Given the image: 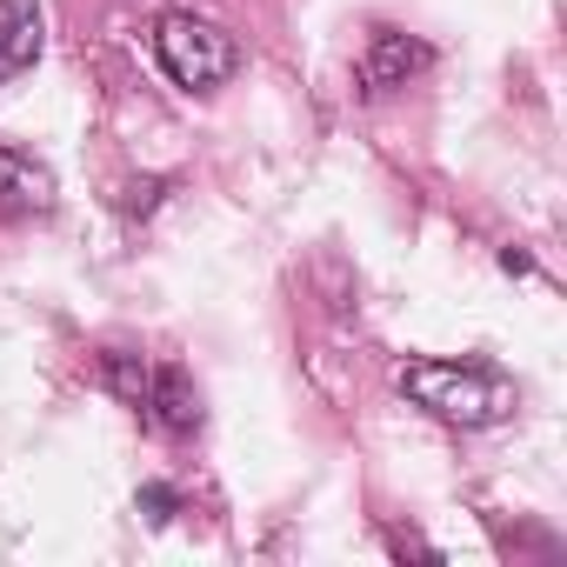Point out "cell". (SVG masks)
Wrapping results in <instances>:
<instances>
[{
  "mask_svg": "<svg viewBox=\"0 0 567 567\" xmlns=\"http://www.w3.org/2000/svg\"><path fill=\"white\" fill-rule=\"evenodd\" d=\"M427 68V48L414 41V34H401V28H374L368 34V48H361V61H354V81H361V94H401L414 74Z\"/></svg>",
  "mask_w": 567,
  "mask_h": 567,
  "instance_id": "obj_3",
  "label": "cell"
},
{
  "mask_svg": "<svg viewBox=\"0 0 567 567\" xmlns=\"http://www.w3.org/2000/svg\"><path fill=\"white\" fill-rule=\"evenodd\" d=\"M0 207L8 214H48L54 207V174L8 141H0Z\"/></svg>",
  "mask_w": 567,
  "mask_h": 567,
  "instance_id": "obj_5",
  "label": "cell"
},
{
  "mask_svg": "<svg viewBox=\"0 0 567 567\" xmlns=\"http://www.w3.org/2000/svg\"><path fill=\"white\" fill-rule=\"evenodd\" d=\"M41 0H0V74H21L41 61L48 34H41Z\"/></svg>",
  "mask_w": 567,
  "mask_h": 567,
  "instance_id": "obj_6",
  "label": "cell"
},
{
  "mask_svg": "<svg viewBox=\"0 0 567 567\" xmlns=\"http://www.w3.org/2000/svg\"><path fill=\"white\" fill-rule=\"evenodd\" d=\"M388 547H394V554H421V560H441V554H434V547H427L421 534H401V527L388 534Z\"/></svg>",
  "mask_w": 567,
  "mask_h": 567,
  "instance_id": "obj_9",
  "label": "cell"
},
{
  "mask_svg": "<svg viewBox=\"0 0 567 567\" xmlns=\"http://www.w3.org/2000/svg\"><path fill=\"white\" fill-rule=\"evenodd\" d=\"M147 374H154V361L134 354V348H107V354H101V388H107L114 401H127V408H141Z\"/></svg>",
  "mask_w": 567,
  "mask_h": 567,
  "instance_id": "obj_7",
  "label": "cell"
},
{
  "mask_svg": "<svg viewBox=\"0 0 567 567\" xmlns=\"http://www.w3.org/2000/svg\"><path fill=\"white\" fill-rule=\"evenodd\" d=\"M154 61H161V74H167L174 87L214 94V87H227V81L240 74V41H234L220 21H207V14H161V28H154Z\"/></svg>",
  "mask_w": 567,
  "mask_h": 567,
  "instance_id": "obj_2",
  "label": "cell"
},
{
  "mask_svg": "<svg viewBox=\"0 0 567 567\" xmlns=\"http://www.w3.org/2000/svg\"><path fill=\"white\" fill-rule=\"evenodd\" d=\"M394 388L454 427H494L514 414V381L481 368V361H401Z\"/></svg>",
  "mask_w": 567,
  "mask_h": 567,
  "instance_id": "obj_1",
  "label": "cell"
},
{
  "mask_svg": "<svg viewBox=\"0 0 567 567\" xmlns=\"http://www.w3.org/2000/svg\"><path fill=\"white\" fill-rule=\"evenodd\" d=\"M134 414H141L161 441H187V434H200V388H194L181 368H154Z\"/></svg>",
  "mask_w": 567,
  "mask_h": 567,
  "instance_id": "obj_4",
  "label": "cell"
},
{
  "mask_svg": "<svg viewBox=\"0 0 567 567\" xmlns=\"http://www.w3.org/2000/svg\"><path fill=\"white\" fill-rule=\"evenodd\" d=\"M141 507H147V520H167V514H174V487H161V481L141 487Z\"/></svg>",
  "mask_w": 567,
  "mask_h": 567,
  "instance_id": "obj_8",
  "label": "cell"
}]
</instances>
